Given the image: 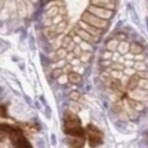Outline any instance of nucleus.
I'll use <instances>...</instances> for the list:
<instances>
[{"mask_svg":"<svg viewBox=\"0 0 148 148\" xmlns=\"http://www.w3.org/2000/svg\"><path fill=\"white\" fill-rule=\"evenodd\" d=\"M146 24H147V28H148V18H146Z\"/></svg>","mask_w":148,"mask_h":148,"instance_id":"1","label":"nucleus"}]
</instances>
